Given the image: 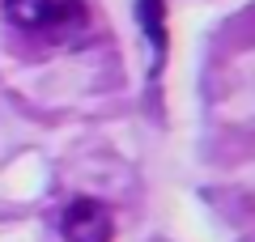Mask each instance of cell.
Returning a JSON list of instances; mask_svg holds the SVG:
<instances>
[{
    "mask_svg": "<svg viewBox=\"0 0 255 242\" xmlns=\"http://www.w3.org/2000/svg\"><path fill=\"white\" fill-rule=\"evenodd\" d=\"M60 234H64V242H111L115 225H111V213L98 200H73L64 208Z\"/></svg>",
    "mask_w": 255,
    "mask_h": 242,
    "instance_id": "cell-1",
    "label": "cell"
},
{
    "mask_svg": "<svg viewBox=\"0 0 255 242\" xmlns=\"http://www.w3.org/2000/svg\"><path fill=\"white\" fill-rule=\"evenodd\" d=\"M85 26H90V13H85L81 0H51V9H47L38 34H43L47 43H73V38L85 34Z\"/></svg>",
    "mask_w": 255,
    "mask_h": 242,
    "instance_id": "cell-2",
    "label": "cell"
},
{
    "mask_svg": "<svg viewBox=\"0 0 255 242\" xmlns=\"http://www.w3.org/2000/svg\"><path fill=\"white\" fill-rule=\"evenodd\" d=\"M47 9H51V0H4V13H9L13 26L21 30H38L47 17Z\"/></svg>",
    "mask_w": 255,
    "mask_h": 242,
    "instance_id": "cell-3",
    "label": "cell"
},
{
    "mask_svg": "<svg viewBox=\"0 0 255 242\" xmlns=\"http://www.w3.org/2000/svg\"><path fill=\"white\" fill-rule=\"evenodd\" d=\"M162 21H166L162 17V0H140V26H145L157 60H162V51H166V26H162Z\"/></svg>",
    "mask_w": 255,
    "mask_h": 242,
    "instance_id": "cell-4",
    "label": "cell"
}]
</instances>
